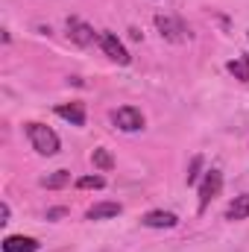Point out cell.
Segmentation results:
<instances>
[{"mask_svg":"<svg viewBox=\"0 0 249 252\" xmlns=\"http://www.w3.org/2000/svg\"><path fill=\"white\" fill-rule=\"evenodd\" d=\"M27 138H30V144L38 156H56L59 147H62L59 135L44 124H27Z\"/></svg>","mask_w":249,"mask_h":252,"instance_id":"cell-1","label":"cell"},{"mask_svg":"<svg viewBox=\"0 0 249 252\" xmlns=\"http://www.w3.org/2000/svg\"><path fill=\"white\" fill-rule=\"evenodd\" d=\"M156 27H158V32H161V38H167V41H173V44H179V41H187V27L185 21H179V18H173V15H156Z\"/></svg>","mask_w":249,"mask_h":252,"instance_id":"cell-2","label":"cell"},{"mask_svg":"<svg viewBox=\"0 0 249 252\" xmlns=\"http://www.w3.org/2000/svg\"><path fill=\"white\" fill-rule=\"evenodd\" d=\"M100 47H103V53H106L112 62H118V64H129L132 62V56L126 53V47H124V41H121L115 32H109V30L100 32Z\"/></svg>","mask_w":249,"mask_h":252,"instance_id":"cell-3","label":"cell"},{"mask_svg":"<svg viewBox=\"0 0 249 252\" xmlns=\"http://www.w3.org/2000/svg\"><path fill=\"white\" fill-rule=\"evenodd\" d=\"M112 124L124 132H138V129H144V115L135 106H121L118 112H112Z\"/></svg>","mask_w":249,"mask_h":252,"instance_id":"cell-4","label":"cell"},{"mask_svg":"<svg viewBox=\"0 0 249 252\" xmlns=\"http://www.w3.org/2000/svg\"><path fill=\"white\" fill-rule=\"evenodd\" d=\"M220 190H223V173H220V170H208L205 179H202V185H199V214L211 205V199H214Z\"/></svg>","mask_w":249,"mask_h":252,"instance_id":"cell-5","label":"cell"},{"mask_svg":"<svg viewBox=\"0 0 249 252\" xmlns=\"http://www.w3.org/2000/svg\"><path fill=\"white\" fill-rule=\"evenodd\" d=\"M67 38L73 41V44H79V47H88V44H94V41H100V32H94L85 21H79V18H67Z\"/></svg>","mask_w":249,"mask_h":252,"instance_id":"cell-6","label":"cell"},{"mask_svg":"<svg viewBox=\"0 0 249 252\" xmlns=\"http://www.w3.org/2000/svg\"><path fill=\"white\" fill-rule=\"evenodd\" d=\"M141 223H144L147 229H173V226L179 223V217H176L173 211H161V208H158V211H147Z\"/></svg>","mask_w":249,"mask_h":252,"instance_id":"cell-7","label":"cell"},{"mask_svg":"<svg viewBox=\"0 0 249 252\" xmlns=\"http://www.w3.org/2000/svg\"><path fill=\"white\" fill-rule=\"evenodd\" d=\"M38 241L35 238H24V235H9L3 241V252H38Z\"/></svg>","mask_w":249,"mask_h":252,"instance_id":"cell-8","label":"cell"},{"mask_svg":"<svg viewBox=\"0 0 249 252\" xmlns=\"http://www.w3.org/2000/svg\"><path fill=\"white\" fill-rule=\"evenodd\" d=\"M56 115L67 121L73 126H85V106L82 103H64V106H56Z\"/></svg>","mask_w":249,"mask_h":252,"instance_id":"cell-9","label":"cell"},{"mask_svg":"<svg viewBox=\"0 0 249 252\" xmlns=\"http://www.w3.org/2000/svg\"><path fill=\"white\" fill-rule=\"evenodd\" d=\"M124 208H121V202H97V205H91L88 208V220H109V217H118Z\"/></svg>","mask_w":249,"mask_h":252,"instance_id":"cell-10","label":"cell"},{"mask_svg":"<svg viewBox=\"0 0 249 252\" xmlns=\"http://www.w3.org/2000/svg\"><path fill=\"white\" fill-rule=\"evenodd\" d=\"M249 217V193H241L229 202L226 208V220H247Z\"/></svg>","mask_w":249,"mask_h":252,"instance_id":"cell-11","label":"cell"},{"mask_svg":"<svg viewBox=\"0 0 249 252\" xmlns=\"http://www.w3.org/2000/svg\"><path fill=\"white\" fill-rule=\"evenodd\" d=\"M226 70H229L235 79L249 82V56H238V59H232V62L226 64Z\"/></svg>","mask_w":249,"mask_h":252,"instance_id":"cell-12","label":"cell"},{"mask_svg":"<svg viewBox=\"0 0 249 252\" xmlns=\"http://www.w3.org/2000/svg\"><path fill=\"white\" fill-rule=\"evenodd\" d=\"M67 182H70V173H67V170H56V173H47V176H41V188H50V190L64 188Z\"/></svg>","mask_w":249,"mask_h":252,"instance_id":"cell-13","label":"cell"},{"mask_svg":"<svg viewBox=\"0 0 249 252\" xmlns=\"http://www.w3.org/2000/svg\"><path fill=\"white\" fill-rule=\"evenodd\" d=\"M91 161H94V167H100V170H112V167H115V158H112L109 150H94V153H91Z\"/></svg>","mask_w":249,"mask_h":252,"instance_id":"cell-14","label":"cell"},{"mask_svg":"<svg viewBox=\"0 0 249 252\" xmlns=\"http://www.w3.org/2000/svg\"><path fill=\"white\" fill-rule=\"evenodd\" d=\"M76 188L79 190H100V188H106V179L103 176H82V179H76Z\"/></svg>","mask_w":249,"mask_h":252,"instance_id":"cell-15","label":"cell"},{"mask_svg":"<svg viewBox=\"0 0 249 252\" xmlns=\"http://www.w3.org/2000/svg\"><path fill=\"white\" fill-rule=\"evenodd\" d=\"M199 167H202V158L196 156V158L190 161V170H187V185H196V179H199Z\"/></svg>","mask_w":249,"mask_h":252,"instance_id":"cell-16","label":"cell"},{"mask_svg":"<svg viewBox=\"0 0 249 252\" xmlns=\"http://www.w3.org/2000/svg\"><path fill=\"white\" fill-rule=\"evenodd\" d=\"M0 223H9V202H0Z\"/></svg>","mask_w":249,"mask_h":252,"instance_id":"cell-17","label":"cell"},{"mask_svg":"<svg viewBox=\"0 0 249 252\" xmlns=\"http://www.w3.org/2000/svg\"><path fill=\"white\" fill-rule=\"evenodd\" d=\"M64 208H53V211H47V220H53V217H62Z\"/></svg>","mask_w":249,"mask_h":252,"instance_id":"cell-18","label":"cell"}]
</instances>
